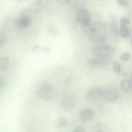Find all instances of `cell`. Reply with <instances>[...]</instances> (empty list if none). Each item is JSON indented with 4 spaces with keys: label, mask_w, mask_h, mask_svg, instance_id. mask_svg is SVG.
Segmentation results:
<instances>
[{
    "label": "cell",
    "mask_w": 132,
    "mask_h": 132,
    "mask_svg": "<svg viewBox=\"0 0 132 132\" xmlns=\"http://www.w3.org/2000/svg\"><path fill=\"white\" fill-rule=\"evenodd\" d=\"M82 30L89 38L94 42H102L107 38L104 27L101 23L89 22L83 25Z\"/></svg>",
    "instance_id": "6da1fadb"
},
{
    "label": "cell",
    "mask_w": 132,
    "mask_h": 132,
    "mask_svg": "<svg viewBox=\"0 0 132 132\" xmlns=\"http://www.w3.org/2000/svg\"><path fill=\"white\" fill-rule=\"evenodd\" d=\"M37 93L38 96L47 101L52 100L54 95V90L52 86L47 81L42 84L38 89Z\"/></svg>",
    "instance_id": "7a4b0ae2"
},
{
    "label": "cell",
    "mask_w": 132,
    "mask_h": 132,
    "mask_svg": "<svg viewBox=\"0 0 132 132\" xmlns=\"http://www.w3.org/2000/svg\"><path fill=\"white\" fill-rule=\"evenodd\" d=\"M114 51L113 47L108 44L96 45L93 50V54L98 57H105L112 53Z\"/></svg>",
    "instance_id": "3957f363"
},
{
    "label": "cell",
    "mask_w": 132,
    "mask_h": 132,
    "mask_svg": "<svg viewBox=\"0 0 132 132\" xmlns=\"http://www.w3.org/2000/svg\"><path fill=\"white\" fill-rule=\"evenodd\" d=\"M119 95V92L116 87H109L102 90V96L104 99L110 102L116 101Z\"/></svg>",
    "instance_id": "277c9868"
},
{
    "label": "cell",
    "mask_w": 132,
    "mask_h": 132,
    "mask_svg": "<svg viewBox=\"0 0 132 132\" xmlns=\"http://www.w3.org/2000/svg\"><path fill=\"white\" fill-rule=\"evenodd\" d=\"M105 57H98L89 60L87 63V66L92 69H96L104 66L108 62Z\"/></svg>",
    "instance_id": "5b68a950"
},
{
    "label": "cell",
    "mask_w": 132,
    "mask_h": 132,
    "mask_svg": "<svg viewBox=\"0 0 132 132\" xmlns=\"http://www.w3.org/2000/svg\"><path fill=\"white\" fill-rule=\"evenodd\" d=\"M102 90L101 88L99 87L93 88L87 92V97L88 99L90 101H96L102 97Z\"/></svg>",
    "instance_id": "8992f818"
},
{
    "label": "cell",
    "mask_w": 132,
    "mask_h": 132,
    "mask_svg": "<svg viewBox=\"0 0 132 132\" xmlns=\"http://www.w3.org/2000/svg\"><path fill=\"white\" fill-rule=\"evenodd\" d=\"M64 104L65 109L67 111L70 110L74 107L76 102V98L73 95L65 96L62 99Z\"/></svg>",
    "instance_id": "52a82bcc"
},
{
    "label": "cell",
    "mask_w": 132,
    "mask_h": 132,
    "mask_svg": "<svg viewBox=\"0 0 132 132\" xmlns=\"http://www.w3.org/2000/svg\"><path fill=\"white\" fill-rule=\"evenodd\" d=\"M77 21L83 25L90 22V16L88 12L86 10H83L80 11L77 16Z\"/></svg>",
    "instance_id": "ba28073f"
},
{
    "label": "cell",
    "mask_w": 132,
    "mask_h": 132,
    "mask_svg": "<svg viewBox=\"0 0 132 132\" xmlns=\"http://www.w3.org/2000/svg\"><path fill=\"white\" fill-rule=\"evenodd\" d=\"M94 115V112L93 110L89 108H86L81 111L79 117L81 120L87 121L92 119Z\"/></svg>",
    "instance_id": "9c48e42d"
},
{
    "label": "cell",
    "mask_w": 132,
    "mask_h": 132,
    "mask_svg": "<svg viewBox=\"0 0 132 132\" xmlns=\"http://www.w3.org/2000/svg\"><path fill=\"white\" fill-rule=\"evenodd\" d=\"M48 0H36L32 5L31 10L33 12H38L41 10L46 5Z\"/></svg>",
    "instance_id": "30bf717a"
},
{
    "label": "cell",
    "mask_w": 132,
    "mask_h": 132,
    "mask_svg": "<svg viewBox=\"0 0 132 132\" xmlns=\"http://www.w3.org/2000/svg\"><path fill=\"white\" fill-rule=\"evenodd\" d=\"M30 17L27 15L21 16L17 20L16 24L18 26L21 28H24L28 27L31 22Z\"/></svg>",
    "instance_id": "8fae6325"
},
{
    "label": "cell",
    "mask_w": 132,
    "mask_h": 132,
    "mask_svg": "<svg viewBox=\"0 0 132 132\" xmlns=\"http://www.w3.org/2000/svg\"><path fill=\"white\" fill-rule=\"evenodd\" d=\"M120 87L121 89L124 92H130L131 90V84L130 81L127 79H123L120 82Z\"/></svg>",
    "instance_id": "7c38bea8"
},
{
    "label": "cell",
    "mask_w": 132,
    "mask_h": 132,
    "mask_svg": "<svg viewBox=\"0 0 132 132\" xmlns=\"http://www.w3.org/2000/svg\"><path fill=\"white\" fill-rule=\"evenodd\" d=\"M9 60L8 58L5 56L0 57V71H6L8 67Z\"/></svg>",
    "instance_id": "4fadbf2b"
},
{
    "label": "cell",
    "mask_w": 132,
    "mask_h": 132,
    "mask_svg": "<svg viewBox=\"0 0 132 132\" xmlns=\"http://www.w3.org/2000/svg\"><path fill=\"white\" fill-rule=\"evenodd\" d=\"M120 33L121 36L124 38H128L130 35V32L128 26L120 25Z\"/></svg>",
    "instance_id": "5bb4252c"
},
{
    "label": "cell",
    "mask_w": 132,
    "mask_h": 132,
    "mask_svg": "<svg viewBox=\"0 0 132 132\" xmlns=\"http://www.w3.org/2000/svg\"><path fill=\"white\" fill-rule=\"evenodd\" d=\"M8 40L7 36L4 32L0 31V47L5 46Z\"/></svg>",
    "instance_id": "9a60e30c"
},
{
    "label": "cell",
    "mask_w": 132,
    "mask_h": 132,
    "mask_svg": "<svg viewBox=\"0 0 132 132\" xmlns=\"http://www.w3.org/2000/svg\"><path fill=\"white\" fill-rule=\"evenodd\" d=\"M105 128V126L103 123L100 122L96 124L94 127V130L96 132H102Z\"/></svg>",
    "instance_id": "2e32d148"
},
{
    "label": "cell",
    "mask_w": 132,
    "mask_h": 132,
    "mask_svg": "<svg viewBox=\"0 0 132 132\" xmlns=\"http://www.w3.org/2000/svg\"><path fill=\"white\" fill-rule=\"evenodd\" d=\"M113 70L117 75L120 74L121 70V66L118 62H116L114 63L113 66Z\"/></svg>",
    "instance_id": "e0dca14e"
},
{
    "label": "cell",
    "mask_w": 132,
    "mask_h": 132,
    "mask_svg": "<svg viewBox=\"0 0 132 132\" xmlns=\"http://www.w3.org/2000/svg\"><path fill=\"white\" fill-rule=\"evenodd\" d=\"M130 55L128 52H126L120 56V59L124 62L128 61L130 57Z\"/></svg>",
    "instance_id": "ac0fdd59"
},
{
    "label": "cell",
    "mask_w": 132,
    "mask_h": 132,
    "mask_svg": "<svg viewBox=\"0 0 132 132\" xmlns=\"http://www.w3.org/2000/svg\"><path fill=\"white\" fill-rule=\"evenodd\" d=\"M68 123V120L64 118H61L59 121V125L62 127H64L66 126Z\"/></svg>",
    "instance_id": "d6986e66"
},
{
    "label": "cell",
    "mask_w": 132,
    "mask_h": 132,
    "mask_svg": "<svg viewBox=\"0 0 132 132\" xmlns=\"http://www.w3.org/2000/svg\"><path fill=\"white\" fill-rule=\"evenodd\" d=\"M120 23V25L128 26L130 24V22L128 19L123 18L121 19Z\"/></svg>",
    "instance_id": "ffe728a7"
},
{
    "label": "cell",
    "mask_w": 132,
    "mask_h": 132,
    "mask_svg": "<svg viewBox=\"0 0 132 132\" xmlns=\"http://www.w3.org/2000/svg\"><path fill=\"white\" fill-rule=\"evenodd\" d=\"M118 4L122 7L126 6L128 4V2L126 0H116Z\"/></svg>",
    "instance_id": "44dd1931"
},
{
    "label": "cell",
    "mask_w": 132,
    "mask_h": 132,
    "mask_svg": "<svg viewBox=\"0 0 132 132\" xmlns=\"http://www.w3.org/2000/svg\"><path fill=\"white\" fill-rule=\"evenodd\" d=\"M85 131L84 128L81 126H77L75 127L72 130L74 132H85Z\"/></svg>",
    "instance_id": "7402d4cb"
},
{
    "label": "cell",
    "mask_w": 132,
    "mask_h": 132,
    "mask_svg": "<svg viewBox=\"0 0 132 132\" xmlns=\"http://www.w3.org/2000/svg\"><path fill=\"white\" fill-rule=\"evenodd\" d=\"M59 1L62 4L67 5L71 2L72 0H59Z\"/></svg>",
    "instance_id": "603a6c76"
},
{
    "label": "cell",
    "mask_w": 132,
    "mask_h": 132,
    "mask_svg": "<svg viewBox=\"0 0 132 132\" xmlns=\"http://www.w3.org/2000/svg\"><path fill=\"white\" fill-rule=\"evenodd\" d=\"M71 82V79L70 77L67 78L65 81L66 84L68 85H70Z\"/></svg>",
    "instance_id": "cb8c5ba5"
},
{
    "label": "cell",
    "mask_w": 132,
    "mask_h": 132,
    "mask_svg": "<svg viewBox=\"0 0 132 132\" xmlns=\"http://www.w3.org/2000/svg\"><path fill=\"white\" fill-rule=\"evenodd\" d=\"M4 84V81L3 79L0 77V88L2 87Z\"/></svg>",
    "instance_id": "d4e9b609"
}]
</instances>
